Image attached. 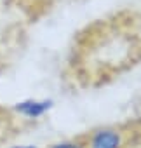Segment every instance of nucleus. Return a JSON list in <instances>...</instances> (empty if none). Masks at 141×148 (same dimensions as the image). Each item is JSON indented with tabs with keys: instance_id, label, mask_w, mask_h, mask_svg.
<instances>
[{
	"instance_id": "1",
	"label": "nucleus",
	"mask_w": 141,
	"mask_h": 148,
	"mask_svg": "<svg viewBox=\"0 0 141 148\" xmlns=\"http://www.w3.org/2000/svg\"><path fill=\"white\" fill-rule=\"evenodd\" d=\"M120 146V136L115 131H99L94 134L91 148H118Z\"/></svg>"
},
{
	"instance_id": "2",
	"label": "nucleus",
	"mask_w": 141,
	"mask_h": 148,
	"mask_svg": "<svg viewBox=\"0 0 141 148\" xmlns=\"http://www.w3.org/2000/svg\"><path fill=\"white\" fill-rule=\"evenodd\" d=\"M49 106H51L49 101H25V103L18 105V110L23 112V113L28 115V117H38V115H42Z\"/></svg>"
},
{
	"instance_id": "3",
	"label": "nucleus",
	"mask_w": 141,
	"mask_h": 148,
	"mask_svg": "<svg viewBox=\"0 0 141 148\" xmlns=\"http://www.w3.org/2000/svg\"><path fill=\"white\" fill-rule=\"evenodd\" d=\"M52 148H82V146L79 143H59V145H56Z\"/></svg>"
},
{
	"instance_id": "4",
	"label": "nucleus",
	"mask_w": 141,
	"mask_h": 148,
	"mask_svg": "<svg viewBox=\"0 0 141 148\" xmlns=\"http://www.w3.org/2000/svg\"><path fill=\"white\" fill-rule=\"evenodd\" d=\"M2 129H4V117L0 115V131H2Z\"/></svg>"
},
{
	"instance_id": "5",
	"label": "nucleus",
	"mask_w": 141,
	"mask_h": 148,
	"mask_svg": "<svg viewBox=\"0 0 141 148\" xmlns=\"http://www.w3.org/2000/svg\"><path fill=\"white\" fill-rule=\"evenodd\" d=\"M14 148H35V146H14Z\"/></svg>"
}]
</instances>
